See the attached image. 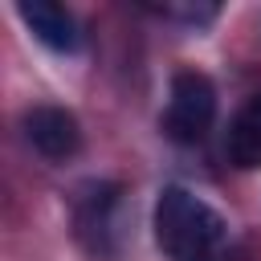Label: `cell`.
<instances>
[{
  "label": "cell",
  "mask_w": 261,
  "mask_h": 261,
  "mask_svg": "<svg viewBox=\"0 0 261 261\" xmlns=\"http://www.w3.org/2000/svg\"><path fill=\"white\" fill-rule=\"evenodd\" d=\"M224 155H228V163L241 167V171L261 167V90H253V94L237 106V114L228 118Z\"/></svg>",
  "instance_id": "8992f818"
},
{
  "label": "cell",
  "mask_w": 261,
  "mask_h": 261,
  "mask_svg": "<svg viewBox=\"0 0 261 261\" xmlns=\"http://www.w3.org/2000/svg\"><path fill=\"white\" fill-rule=\"evenodd\" d=\"M16 16L24 20V29L53 53H73L82 45V33H77V20L65 4H53V0H20L16 4Z\"/></svg>",
  "instance_id": "5b68a950"
},
{
  "label": "cell",
  "mask_w": 261,
  "mask_h": 261,
  "mask_svg": "<svg viewBox=\"0 0 261 261\" xmlns=\"http://www.w3.org/2000/svg\"><path fill=\"white\" fill-rule=\"evenodd\" d=\"M155 245L167 261H224V216L184 184H167L155 200Z\"/></svg>",
  "instance_id": "6da1fadb"
},
{
  "label": "cell",
  "mask_w": 261,
  "mask_h": 261,
  "mask_svg": "<svg viewBox=\"0 0 261 261\" xmlns=\"http://www.w3.org/2000/svg\"><path fill=\"white\" fill-rule=\"evenodd\" d=\"M73 237L94 261H118L126 245V196L114 179H86L73 200Z\"/></svg>",
  "instance_id": "7a4b0ae2"
},
{
  "label": "cell",
  "mask_w": 261,
  "mask_h": 261,
  "mask_svg": "<svg viewBox=\"0 0 261 261\" xmlns=\"http://www.w3.org/2000/svg\"><path fill=\"white\" fill-rule=\"evenodd\" d=\"M163 135L175 143H204V135L216 122V86L200 69H175L167 86V110H163Z\"/></svg>",
  "instance_id": "3957f363"
},
{
  "label": "cell",
  "mask_w": 261,
  "mask_h": 261,
  "mask_svg": "<svg viewBox=\"0 0 261 261\" xmlns=\"http://www.w3.org/2000/svg\"><path fill=\"white\" fill-rule=\"evenodd\" d=\"M20 130L29 139V147L37 155H45L49 163H65L82 151V122L73 110L65 106H29L20 114Z\"/></svg>",
  "instance_id": "277c9868"
}]
</instances>
